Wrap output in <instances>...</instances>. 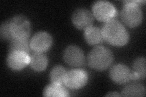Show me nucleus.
Returning a JSON list of instances; mask_svg holds the SVG:
<instances>
[{
  "instance_id": "nucleus-1",
  "label": "nucleus",
  "mask_w": 146,
  "mask_h": 97,
  "mask_svg": "<svg viewBox=\"0 0 146 97\" xmlns=\"http://www.w3.org/2000/svg\"><path fill=\"white\" fill-rule=\"evenodd\" d=\"M103 38L114 46L121 47L129 42L130 36L125 27L116 19L106 22L102 28Z\"/></svg>"
},
{
  "instance_id": "nucleus-2",
  "label": "nucleus",
  "mask_w": 146,
  "mask_h": 97,
  "mask_svg": "<svg viewBox=\"0 0 146 97\" xmlns=\"http://www.w3.org/2000/svg\"><path fill=\"white\" fill-rule=\"evenodd\" d=\"M114 60L113 53L111 50L99 46L91 50L87 57L89 66L94 70L105 71L111 66Z\"/></svg>"
},
{
  "instance_id": "nucleus-3",
  "label": "nucleus",
  "mask_w": 146,
  "mask_h": 97,
  "mask_svg": "<svg viewBox=\"0 0 146 97\" xmlns=\"http://www.w3.org/2000/svg\"><path fill=\"white\" fill-rule=\"evenodd\" d=\"M121 16L124 24L130 27H136L141 24L143 19L140 4L145 1H124Z\"/></svg>"
},
{
  "instance_id": "nucleus-4",
  "label": "nucleus",
  "mask_w": 146,
  "mask_h": 97,
  "mask_svg": "<svg viewBox=\"0 0 146 97\" xmlns=\"http://www.w3.org/2000/svg\"><path fill=\"white\" fill-rule=\"evenodd\" d=\"M10 29L13 38L28 39L31 34V24L24 15H15L10 19Z\"/></svg>"
},
{
  "instance_id": "nucleus-5",
  "label": "nucleus",
  "mask_w": 146,
  "mask_h": 97,
  "mask_svg": "<svg viewBox=\"0 0 146 97\" xmlns=\"http://www.w3.org/2000/svg\"><path fill=\"white\" fill-rule=\"evenodd\" d=\"M92 12L94 17L102 22L115 19L117 15L115 7L107 1H96L92 6Z\"/></svg>"
},
{
  "instance_id": "nucleus-6",
  "label": "nucleus",
  "mask_w": 146,
  "mask_h": 97,
  "mask_svg": "<svg viewBox=\"0 0 146 97\" xmlns=\"http://www.w3.org/2000/svg\"><path fill=\"white\" fill-rule=\"evenodd\" d=\"M88 81V74L82 69H72L66 72L64 85L69 89L77 90L84 87Z\"/></svg>"
},
{
  "instance_id": "nucleus-7",
  "label": "nucleus",
  "mask_w": 146,
  "mask_h": 97,
  "mask_svg": "<svg viewBox=\"0 0 146 97\" xmlns=\"http://www.w3.org/2000/svg\"><path fill=\"white\" fill-rule=\"evenodd\" d=\"M94 18L93 13L88 9L79 8L73 12L71 21L76 28L85 30L89 27L93 26Z\"/></svg>"
},
{
  "instance_id": "nucleus-8",
  "label": "nucleus",
  "mask_w": 146,
  "mask_h": 97,
  "mask_svg": "<svg viewBox=\"0 0 146 97\" xmlns=\"http://www.w3.org/2000/svg\"><path fill=\"white\" fill-rule=\"evenodd\" d=\"M53 39L48 32L41 31L36 33L30 40L31 49L35 52L44 53L51 48Z\"/></svg>"
},
{
  "instance_id": "nucleus-9",
  "label": "nucleus",
  "mask_w": 146,
  "mask_h": 97,
  "mask_svg": "<svg viewBox=\"0 0 146 97\" xmlns=\"http://www.w3.org/2000/svg\"><path fill=\"white\" fill-rule=\"evenodd\" d=\"M63 57L68 65L74 67H81L85 61L83 50L78 46L74 45L68 46L64 50Z\"/></svg>"
},
{
  "instance_id": "nucleus-10",
  "label": "nucleus",
  "mask_w": 146,
  "mask_h": 97,
  "mask_svg": "<svg viewBox=\"0 0 146 97\" xmlns=\"http://www.w3.org/2000/svg\"><path fill=\"white\" fill-rule=\"evenodd\" d=\"M30 58L29 54L26 52H9L6 62L8 67L12 70L19 71L29 64Z\"/></svg>"
},
{
  "instance_id": "nucleus-11",
  "label": "nucleus",
  "mask_w": 146,
  "mask_h": 97,
  "mask_svg": "<svg viewBox=\"0 0 146 97\" xmlns=\"http://www.w3.org/2000/svg\"><path fill=\"white\" fill-rule=\"evenodd\" d=\"M109 75L111 80L118 84H124L131 80L130 69L123 64L113 66L110 71Z\"/></svg>"
},
{
  "instance_id": "nucleus-12",
  "label": "nucleus",
  "mask_w": 146,
  "mask_h": 97,
  "mask_svg": "<svg viewBox=\"0 0 146 97\" xmlns=\"http://www.w3.org/2000/svg\"><path fill=\"white\" fill-rule=\"evenodd\" d=\"M84 38L86 43L91 46L101 43L104 40L102 29L93 26L89 27L84 32Z\"/></svg>"
},
{
  "instance_id": "nucleus-13",
  "label": "nucleus",
  "mask_w": 146,
  "mask_h": 97,
  "mask_svg": "<svg viewBox=\"0 0 146 97\" xmlns=\"http://www.w3.org/2000/svg\"><path fill=\"white\" fill-rule=\"evenodd\" d=\"M48 63V58L43 53L35 52L31 56L30 66L36 72H42L47 67Z\"/></svg>"
},
{
  "instance_id": "nucleus-14",
  "label": "nucleus",
  "mask_w": 146,
  "mask_h": 97,
  "mask_svg": "<svg viewBox=\"0 0 146 97\" xmlns=\"http://www.w3.org/2000/svg\"><path fill=\"white\" fill-rule=\"evenodd\" d=\"M43 95L44 96H69L68 90L62 84L51 83L45 87L43 92Z\"/></svg>"
},
{
  "instance_id": "nucleus-15",
  "label": "nucleus",
  "mask_w": 146,
  "mask_h": 97,
  "mask_svg": "<svg viewBox=\"0 0 146 97\" xmlns=\"http://www.w3.org/2000/svg\"><path fill=\"white\" fill-rule=\"evenodd\" d=\"M123 96H144L145 95V86L138 82H133L125 86L121 92Z\"/></svg>"
},
{
  "instance_id": "nucleus-16",
  "label": "nucleus",
  "mask_w": 146,
  "mask_h": 97,
  "mask_svg": "<svg viewBox=\"0 0 146 97\" xmlns=\"http://www.w3.org/2000/svg\"><path fill=\"white\" fill-rule=\"evenodd\" d=\"M31 49L30 41L28 39L13 38L11 41L9 52H23L29 54Z\"/></svg>"
},
{
  "instance_id": "nucleus-17",
  "label": "nucleus",
  "mask_w": 146,
  "mask_h": 97,
  "mask_svg": "<svg viewBox=\"0 0 146 97\" xmlns=\"http://www.w3.org/2000/svg\"><path fill=\"white\" fill-rule=\"evenodd\" d=\"M67 71L66 69L60 65L54 66L50 72V81L52 83L64 85V79Z\"/></svg>"
},
{
  "instance_id": "nucleus-18",
  "label": "nucleus",
  "mask_w": 146,
  "mask_h": 97,
  "mask_svg": "<svg viewBox=\"0 0 146 97\" xmlns=\"http://www.w3.org/2000/svg\"><path fill=\"white\" fill-rule=\"evenodd\" d=\"M145 58L144 57H140L136 58L133 64V71L139 80H144L145 78Z\"/></svg>"
},
{
  "instance_id": "nucleus-19",
  "label": "nucleus",
  "mask_w": 146,
  "mask_h": 97,
  "mask_svg": "<svg viewBox=\"0 0 146 97\" xmlns=\"http://www.w3.org/2000/svg\"><path fill=\"white\" fill-rule=\"evenodd\" d=\"M0 36L3 40L11 41L13 39L10 29V20L1 23L0 26Z\"/></svg>"
},
{
  "instance_id": "nucleus-20",
  "label": "nucleus",
  "mask_w": 146,
  "mask_h": 97,
  "mask_svg": "<svg viewBox=\"0 0 146 97\" xmlns=\"http://www.w3.org/2000/svg\"><path fill=\"white\" fill-rule=\"evenodd\" d=\"M107 96H122L121 94H118L116 92H109L108 94L106 95Z\"/></svg>"
}]
</instances>
